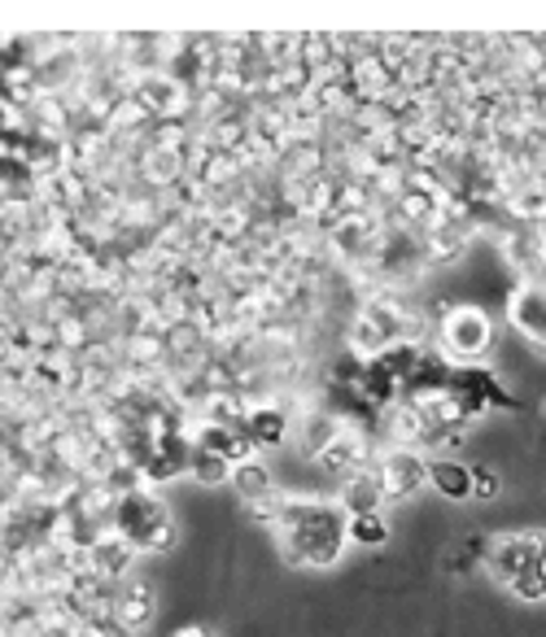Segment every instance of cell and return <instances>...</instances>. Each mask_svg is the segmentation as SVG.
I'll list each match as a JSON object with an SVG mask.
<instances>
[{
  "mask_svg": "<svg viewBox=\"0 0 546 637\" xmlns=\"http://www.w3.org/2000/svg\"><path fill=\"white\" fill-rule=\"evenodd\" d=\"M346 511L324 498H284L276 537L289 568H333L346 551Z\"/></svg>",
  "mask_w": 546,
  "mask_h": 637,
  "instance_id": "obj_1",
  "label": "cell"
},
{
  "mask_svg": "<svg viewBox=\"0 0 546 637\" xmlns=\"http://www.w3.org/2000/svg\"><path fill=\"white\" fill-rule=\"evenodd\" d=\"M109 533H118L136 555H166L175 546V537H179L166 502L149 485H140V489H131V494H123L114 502Z\"/></svg>",
  "mask_w": 546,
  "mask_h": 637,
  "instance_id": "obj_2",
  "label": "cell"
},
{
  "mask_svg": "<svg viewBox=\"0 0 546 637\" xmlns=\"http://www.w3.org/2000/svg\"><path fill=\"white\" fill-rule=\"evenodd\" d=\"M486 568L495 581H516L530 568H546V533H503L495 542H486Z\"/></svg>",
  "mask_w": 546,
  "mask_h": 637,
  "instance_id": "obj_3",
  "label": "cell"
},
{
  "mask_svg": "<svg viewBox=\"0 0 546 637\" xmlns=\"http://www.w3.org/2000/svg\"><path fill=\"white\" fill-rule=\"evenodd\" d=\"M495 345V323L473 311V306H455L442 315V349L460 362H473V358H486V349Z\"/></svg>",
  "mask_w": 546,
  "mask_h": 637,
  "instance_id": "obj_4",
  "label": "cell"
},
{
  "mask_svg": "<svg viewBox=\"0 0 546 637\" xmlns=\"http://www.w3.org/2000/svg\"><path fill=\"white\" fill-rule=\"evenodd\" d=\"M381 485H385V498L398 502V498H411L420 494V485H429V459L420 450H385L381 459Z\"/></svg>",
  "mask_w": 546,
  "mask_h": 637,
  "instance_id": "obj_5",
  "label": "cell"
},
{
  "mask_svg": "<svg viewBox=\"0 0 546 637\" xmlns=\"http://www.w3.org/2000/svg\"><path fill=\"white\" fill-rule=\"evenodd\" d=\"M153 607H158V603H153V590H149L144 581H136V577H123L109 616H114V625H118L123 634L136 637L153 625Z\"/></svg>",
  "mask_w": 546,
  "mask_h": 637,
  "instance_id": "obj_6",
  "label": "cell"
},
{
  "mask_svg": "<svg viewBox=\"0 0 546 637\" xmlns=\"http://www.w3.org/2000/svg\"><path fill=\"white\" fill-rule=\"evenodd\" d=\"M385 502L390 498H385V485H381V472L376 467H355L337 485V507L346 516H376Z\"/></svg>",
  "mask_w": 546,
  "mask_h": 637,
  "instance_id": "obj_7",
  "label": "cell"
},
{
  "mask_svg": "<svg viewBox=\"0 0 546 637\" xmlns=\"http://www.w3.org/2000/svg\"><path fill=\"white\" fill-rule=\"evenodd\" d=\"M508 319H512V327H516L525 340H534V345L546 354V289L543 285L516 289L512 302H508Z\"/></svg>",
  "mask_w": 546,
  "mask_h": 637,
  "instance_id": "obj_8",
  "label": "cell"
},
{
  "mask_svg": "<svg viewBox=\"0 0 546 637\" xmlns=\"http://www.w3.org/2000/svg\"><path fill=\"white\" fill-rule=\"evenodd\" d=\"M289 432H293V419H289L284 406H271V402L249 406V415H245V437H249L258 450H280V445L289 441Z\"/></svg>",
  "mask_w": 546,
  "mask_h": 637,
  "instance_id": "obj_9",
  "label": "cell"
},
{
  "mask_svg": "<svg viewBox=\"0 0 546 637\" xmlns=\"http://www.w3.org/2000/svg\"><path fill=\"white\" fill-rule=\"evenodd\" d=\"M88 559H92V572H96V577H105V581H123V577H131L136 551H131L118 533H105L101 542L88 546Z\"/></svg>",
  "mask_w": 546,
  "mask_h": 637,
  "instance_id": "obj_10",
  "label": "cell"
},
{
  "mask_svg": "<svg viewBox=\"0 0 546 637\" xmlns=\"http://www.w3.org/2000/svg\"><path fill=\"white\" fill-rule=\"evenodd\" d=\"M341 419L333 415V410H306L302 419H298V445H302V454L306 459H320L337 437H341Z\"/></svg>",
  "mask_w": 546,
  "mask_h": 637,
  "instance_id": "obj_11",
  "label": "cell"
},
{
  "mask_svg": "<svg viewBox=\"0 0 546 637\" xmlns=\"http://www.w3.org/2000/svg\"><path fill=\"white\" fill-rule=\"evenodd\" d=\"M429 485L451 502H468L473 498V467L460 459H429Z\"/></svg>",
  "mask_w": 546,
  "mask_h": 637,
  "instance_id": "obj_12",
  "label": "cell"
},
{
  "mask_svg": "<svg viewBox=\"0 0 546 637\" xmlns=\"http://www.w3.org/2000/svg\"><path fill=\"white\" fill-rule=\"evenodd\" d=\"M228 485L236 489V498H241V502H258V498L276 494V476H271V467H267L263 459L236 463V467H232V480H228Z\"/></svg>",
  "mask_w": 546,
  "mask_h": 637,
  "instance_id": "obj_13",
  "label": "cell"
},
{
  "mask_svg": "<svg viewBox=\"0 0 546 637\" xmlns=\"http://www.w3.org/2000/svg\"><path fill=\"white\" fill-rule=\"evenodd\" d=\"M346 345H350V354H355L359 362H372V358H381L394 340H390V332H385L376 319L363 311V315L355 319V327H350V340H346Z\"/></svg>",
  "mask_w": 546,
  "mask_h": 637,
  "instance_id": "obj_14",
  "label": "cell"
},
{
  "mask_svg": "<svg viewBox=\"0 0 546 637\" xmlns=\"http://www.w3.org/2000/svg\"><path fill=\"white\" fill-rule=\"evenodd\" d=\"M188 476H193L197 485H228V480H232V463H228L223 454H214V450L193 445V450H188Z\"/></svg>",
  "mask_w": 546,
  "mask_h": 637,
  "instance_id": "obj_15",
  "label": "cell"
},
{
  "mask_svg": "<svg viewBox=\"0 0 546 637\" xmlns=\"http://www.w3.org/2000/svg\"><path fill=\"white\" fill-rule=\"evenodd\" d=\"M346 537H350L355 546L376 551V546L390 542V524L381 520V511H376V516H350V520H346Z\"/></svg>",
  "mask_w": 546,
  "mask_h": 637,
  "instance_id": "obj_16",
  "label": "cell"
},
{
  "mask_svg": "<svg viewBox=\"0 0 546 637\" xmlns=\"http://www.w3.org/2000/svg\"><path fill=\"white\" fill-rule=\"evenodd\" d=\"M508 590H512L516 599H525V603H543L546 599V568H530V572H521L516 581H508Z\"/></svg>",
  "mask_w": 546,
  "mask_h": 637,
  "instance_id": "obj_17",
  "label": "cell"
},
{
  "mask_svg": "<svg viewBox=\"0 0 546 637\" xmlns=\"http://www.w3.org/2000/svg\"><path fill=\"white\" fill-rule=\"evenodd\" d=\"M499 494V476L481 463V467H473V498H481V502H490Z\"/></svg>",
  "mask_w": 546,
  "mask_h": 637,
  "instance_id": "obj_18",
  "label": "cell"
},
{
  "mask_svg": "<svg viewBox=\"0 0 546 637\" xmlns=\"http://www.w3.org/2000/svg\"><path fill=\"white\" fill-rule=\"evenodd\" d=\"M175 637H210L206 629H184V634H175Z\"/></svg>",
  "mask_w": 546,
  "mask_h": 637,
  "instance_id": "obj_19",
  "label": "cell"
}]
</instances>
